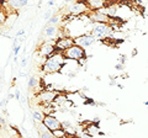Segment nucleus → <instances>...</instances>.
<instances>
[{
	"mask_svg": "<svg viewBox=\"0 0 148 138\" xmlns=\"http://www.w3.org/2000/svg\"><path fill=\"white\" fill-rule=\"evenodd\" d=\"M96 41L98 40H96L94 36H91L90 33H85V35H82L79 37L74 38V44H77V46H79V47L85 49L88 47H90V46H92Z\"/></svg>",
	"mask_w": 148,
	"mask_h": 138,
	"instance_id": "nucleus-8",
	"label": "nucleus"
},
{
	"mask_svg": "<svg viewBox=\"0 0 148 138\" xmlns=\"http://www.w3.org/2000/svg\"><path fill=\"white\" fill-rule=\"evenodd\" d=\"M115 69H116V70L122 72L123 70V66H122L121 63H117V64H115Z\"/></svg>",
	"mask_w": 148,
	"mask_h": 138,
	"instance_id": "nucleus-25",
	"label": "nucleus"
},
{
	"mask_svg": "<svg viewBox=\"0 0 148 138\" xmlns=\"http://www.w3.org/2000/svg\"><path fill=\"white\" fill-rule=\"evenodd\" d=\"M145 105H146V106L148 107V101H146V102H145Z\"/></svg>",
	"mask_w": 148,
	"mask_h": 138,
	"instance_id": "nucleus-40",
	"label": "nucleus"
},
{
	"mask_svg": "<svg viewBox=\"0 0 148 138\" xmlns=\"http://www.w3.org/2000/svg\"><path fill=\"white\" fill-rule=\"evenodd\" d=\"M115 79H116V78H114V79L111 78V80H110V83H109V85H110V86H115V85H117V83H116V80H115Z\"/></svg>",
	"mask_w": 148,
	"mask_h": 138,
	"instance_id": "nucleus-27",
	"label": "nucleus"
},
{
	"mask_svg": "<svg viewBox=\"0 0 148 138\" xmlns=\"http://www.w3.org/2000/svg\"><path fill=\"white\" fill-rule=\"evenodd\" d=\"M53 15H52V12H51V10H48L47 12H46L45 14V15H43V17H45V20H49L51 19V17H52Z\"/></svg>",
	"mask_w": 148,
	"mask_h": 138,
	"instance_id": "nucleus-24",
	"label": "nucleus"
},
{
	"mask_svg": "<svg viewBox=\"0 0 148 138\" xmlns=\"http://www.w3.org/2000/svg\"><path fill=\"white\" fill-rule=\"evenodd\" d=\"M114 32L115 31L110 24H96L91 27V31L89 33L91 36H94L98 41H100V40L111 37V36L114 35Z\"/></svg>",
	"mask_w": 148,
	"mask_h": 138,
	"instance_id": "nucleus-2",
	"label": "nucleus"
},
{
	"mask_svg": "<svg viewBox=\"0 0 148 138\" xmlns=\"http://www.w3.org/2000/svg\"><path fill=\"white\" fill-rule=\"evenodd\" d=\"M137 53H138V52H137V48H135V49L132 51V57H133V56H137Z\"/></svg>",
	"mask_w": 148,
	"mask_h": 138,
	"instance_id": "nucleus-31",
	"label": "nucleus"
},
{
	"mask_svg": "<svg viewBox=\"0 0 148 138\" xmlns=\"http://www.w3.org/2000/svg\"><path fill=\"white\" fill-rule=\"evenodd\" d=\"M21 68H24V67H26L27 66V59L25 58V57H22V59H21Z\"/></svg>",
	"mask_w": 148,
	"mask_h": 138,
	"instance_id": "nucleus-26",
	"label": "nucleus"
},
{
	"mask_svg": "<svg viewBox=\"0 0 148 138\" xmlns=\"http://www.w3.org/2000/svg\"><path fill=\"white\" fill-rule=\"evenodd\" d=\"M15 98H16V100H20V99H21V93H20V90H15Z\"/></svg>",
	"mask_w": 148,
	"mask_h": 138,
	"instance_id": "nucleus-28",
	"label": "nucleus"
},
{
	"mask_svg": "<svg viewBox=\"0 0 148 138\" xmlns=\"http://www.w3.org/2000/svg\"><path fill=\"white\" fill-rule=\"evenodd\" d=\"M0 123H3V125H5V123H6L5 118H0Z\"/></svg>",
	"mask_w": 148,
	"mask_h": 138,
	"instance_id": "nucleus-33",
	"label": "nucleus"
},
{
	"mask_svg": "<svg viewBox=\"0 0 148 138\" xmlns=\"http://www.w3.org/2000/svg\"><path fill=\"white\" fill-rule=\"evenodd\" d=\"M56 52V42H49V41H45L41 43V46L37 48V53L42 58H49Z\"/></svg>",
	"mask_w": 148,
	"mask_h": 138,
	"instance_id": "nucleus-5",
	"label": "nucleus"
},
{
	"mask_svg": "<svg viewBox=\"0 0 148 138\" xmlns=\"http://www.w3.org/2000/svg\"><path fill=\"white\" fill-rule=\"evenodd\" d=\"M42 123L48 128V130L52 132L54 130H58V128H62V122L54 116V115H45V118Z\"/></svg>",
	"mask_w": 148,
	"mask_h": 138,
	"instance_id": "nucleus-9",
	"label": "nucleus"
},
{
	"mask_svg": "<svg viewBox=\"0 0 148 138\" xmlns=\"http://www.w3.org/2000/svg\"><path fill=\"white\" fill-rule=\"evenodd\" d=\"M21 49V44H17V46H15V47H12V53L15 54V56H17L18 54V51Z\"/></svg>",
	"mask_w": 148,
	"mask_h": 138,
	"instance_id": "nucleus-23",
	"label": "nucleus"
},
{
	"mask_svg": "<svg viewBox=\"0 0 148 138\" xmlns=\"http://www.w3.org/2000/svg\"><path fill=\"white\" fill-rule=\"evenodd\" d=\"M59 22V16L58 15H53L51 19L48 20V25H52V26H57V24Z\"/></svg>",
	"mask_w": 148,
	"mask_h": 138,
	"instance_id": "nucleus-19",
	"label": "nucleus"
},
{
	"mask_svg": "<svg viewBox=\"0 0 148 138\" xmlns=\"http://www.w3.org/2000/svg\"><path fill=\"white\" fill-rule=\"evenodd\" d=\"M88 90H89L88 86H83V88H82V91H84V93H85V91H88Z\"/></svg>",
	"mask_w": 148,
	"mask_h": 138,
	"instance_id": "nucleus-32",
	"label": "nucleus"
},
{
	"mask_svg": "<svg viewBox=\"0 0 148 138\" xmlns=\"http://www.w3.org/2000/svg\"><path fill=\"white\" fill-rule=\"evenodd\" d=\"M38 83H41V80H38L35 75H32L30 77V79H29V83H27V86H29V89H35L38 86Z\"/></svg>",
	"mask_w": 148,
	"mask_h": 138,
	"instance_id": "nucleus-16",
	"label": "nucleus"
},
{
	"mask_svg": "<svg viewBox=\"0 0 148 138\" xmlns=\"http://www.w3.org/2000/svg\"><path fill=\"white\" fill-rule=\"evenodd\" d=\"M52 135L54 138H68V135L64 131V128H58V130L52 131Z\"/></svg>",
	"mask_w": 148,
	"mask_h": 138,
	"instance_id": "nucleus-15",
	"label": "nucleus"
},
{
	"mask_svg": "<svg viewBox=\"0 0 148 138\" xmlns=\"http://www.w3.org/2000/svg\"><path fill=\"white\" fill-rule=\"evenodd\" d=\"M12 98H15V95H12V94H9V95H8V100H9V99H12Z\"/></svg>",
	"mask_w": 148,
	"mask_h": 138,
	"instance_id": "nucleus-34",
	"label": "nucleus"
},
{
	"mask_svg": "<svg viewBox=\"0 0 148 138\" xmlns=\"http://www.w3.org/2000/svg\"><path fill=\"white\" fill-rule=\"evenodd\" d=\"M6 17H8V12L5 11V8H1L0 9V26L5 25Z\"/></svg>",
	"mask_w": 148,
	"mask_h": 138,
	"instance_id": "nucleus-18",
	"label": "nucleus"
},
{
	"mask_svg": "<svg viewBox=\"0 0 148 138\" xmlns=\"http://www.w3.org/2000/svg\"><path fill=\"white\" fill-rule=\"evenodd\" d=\"M41 138H54L53 135H52V132L48 131V132H45V133H41L40 135Z\"/></svg>",
	"mask_w": 148,
	"mask_h": 138,
	"instance_id": "nucleus-22",
	"label": "nucleus"
},
{
	"mask_svg": "<svg viewBox=\"0 0 148 138\" xmlns=\"http://www.w3.org/2000/svg\"><path fill=\"white\" fill-rule=\"evenodd\" d=\"M88 4V8H89L90 12H94V11H99L101 9H104L106 6V1L104 0H89V1H86Z\"/></svg>",
	"mask_w": 148,
	"mask_h": 138,
	"instance_id": "nucleus-11",
	"label": "nucleus"
},
{
	"mask_svg": "<svg viewBox=\"0 0 148 138\" xmlns=\"http://www.w3.org/2000/svg\"><path fill=\"white\" fill-rule=\"evenodd\" d=\"M4 6H5V4H4V1H0V9L4 8Z\"/></svg>",
	"mask_w": 148,
	"mask_h": 138,
	"instance_id": "nucleus-36",
	"label": "nucleus"
},
{
	"mask_svg": "<svg viewBox=\"0 0 148 138\" xmlns=\"http://www.w3.org/2000/svg\"><path fill=\"white\" fill-rule=\"evenodd\" d=\"M72 46H74V38L69 37V36L58 38V40H56V52L54 53H63L67 49L71 48Z\"/></svg>",
	"mask_w": 148,
	"mask_h": 138,
	"instance_id": "nucleus-6",
	"label": "nucleus"
},
{
	"mask_svg": "<svg viewBox=\"0 0 148 138\" xmlns=\"http://www.w3.org/2000/svg\"><path fill=\"white\" fill-rule=\"evenodd\" d=\"M63 56H64V58H66L67 61H75V62H78V61H80V59L86 58V52H85L84 48H82V47H79V46L74 44L69 49H67L66 52H63Z\"/></svg>",
	"mask_w": 148,
	"mask_h": 138,
	"instance_id": "nucleus-3",
	"label": "nucleus"
},
{
	"mask_svg": "<svg viewBox=\"0 0 148 138\" xmlns=\"http://www.w3.org/2000/svg\"><path fill=\"white\" fill-rule=\"evenodd\" d=\"M58 91H56V90H43V91H41L40 94H37V99H38L41 102L45 104V106L46 105H51V104H53L54 102V100L58 96Z\"/></svg>",
	"mask_w": 148,
	"mask_h": 138,
	"instance_id": "nucleus-7",
	"label": "nucleus"
},
{
	"mask_svg": "<svg viewBox=\"0 0 148 138\" xmlns=\"http://www.w3.org/2000/svg\"><path fill=\"white\" fill-rule=\"evenodd\" d=\"M126 61H127V56H126V54H120V57H119V63H121L122 66H125Z\"/></svg>",
	"mask_w": 148,
	"mask_h": 138,
	"instance_id": "nucleus-21",
	"label": "nucleus"
},
{
	"mask_svg": "<svg viewBox=\"0 0 148 138\" xmlns=\"http://www.w3.org/2000/svg\"><path fill=\"white\" fill-rule=\"evenodd\" d=\"M66 62L67 59L64 58L63 53H53L49 58L46 59L45 64H42V67H41V70L43 73H48V74L59 73L63 69Z\"/></svg>",
	"mask_w": 148,
	"mask_h": 138,
	"instance_id": "nucleus-1",
	"label": "nucleus"
},
{
	"mask_svg": "<svg viewBox=\"0 0 148 138\" xmlns=\"http://www.w3.org/2000/svg\"><path fill=\"white\" fill-rule=\"evenodd\" d=\"M17 61H18V57L15 56V57H14V63H17Z\"/></svg>",
	"mask_w": 148,
	"mask_h": 138,
	"instance_id": "nucleus-35",
	"label": "nucleus"
},
{
	"mask_svg": "<svg viewBox=\"0 0 148 138\" xmlns=\"http://www.w3.org/2000/svg\"><path fill=\"white\" fill-rule=\"evenodd\" d=\"M27 5V1L26 0H15V1H9L6 4V6L10 8V10L14 12L15 10H18V9H21V8H24Z\"/></svg>",
	"mask_w": 148,
	"mask_h": 138,
	"instance_id": "nucleus-14",
	"label": "nucleus"
},
{
	"mask_svg": "<svg viewBox=\"0 0 148 138\" xmlns=\"http://www.w3.org/2000/svg\"><path fill=\"white\" fill-rule=\"evenodd\" d=\"M89 17H90V21L94 25H96V24H110L111 22L110 17H108L105 14H103L101 11L89 12Z\"/></svg>",
	"mask_w": 148,
	"mask_h": 138,
	"instance_id": "nucleus-10",
	"label": "nucleus"
},
{
	"mask_svg": "<svg viewBox=\"0 0 148 138\" xmlns=\"http://www.w3.org/2000/svg\"><path fill=\"white\" fill-rule=\"evenodd\" d=\"M48 5H49V6H53L54 3H53V1H48Z\"/></svg>",
	"mask_w": 148,
	"mask_h": 138,
	"instance_id": "nucleus-37",
	"label": "nucleus"
},
{
	"mask_svg": "<svg viewBox=\"0 0 148 138\" xmlns=\"http://www.w3.org/2000/svg\"><path fill=\"white\" fill-rule=\"evenodd\" d=\"M37 128H38V132H40V135H41V133H45V132H48V131H49L48 128L46 127V126L43 125L42 122H41V123H37Z\"/></svg>",
	"mask_w": 148,
	"mask_h": 138,
	"instance_id": "nucleus-20",
	"label": "nucleus"
},
{
	"mask_svg": "<svg viewBox=\"0 0 148 138\" xmlns=\"http://www.w3.org/2000/svg\"><path fill=\"white\" fill-rule=\"evenodd\" d=\"M84 133L85 135H88V136H90V137H94V136H96V135H99V132H100V127H99V125H95V123H89L84 130Z\"/></svg>",
	"mask_w": 148,
	"mask_h": 138,
	"instance_id": "nucleus-13",
	"label": "nucleus"
},
{
	"mask_svg": "<svg viewBox=\"0 0 148 138\" xmlns=\"http://www.w3.org/2000/svg\"><path fill=\"white\" fill-rule=\"evenodd\" d=\"M74 138H91V137H90V136H88V135H85L84 131H83L82 136H77V137H74Z\"/></svg>",
	"mask_w": 148,
	"mask_h": 138,
	"instance_id": "nucleus-29",
	"label": "nucleus"
},
{
	"mask_svg": "<svg viewBox=\"0 0 148 138\" xmlns=\"http://www.w3.org/2000/svg\"><path fill=\"white\" fill-rule=\"evenodd\" d=\"M58 33H59V29H58V26L48 25V26L43 30V36H45V37H47V38H54V41L57 40Z\"/></svg>",
	"mask_w": 148,
	"mask_h": 138,
	"instance_id": "nucleus-12",
	"label": "nucleus"
},
{
	"mask_svg": "<svg viewBox=\"0 0 148 138\" xmlns=\"http://www.w3.org/2000/svg\"><path fill=\"white\" fill-rule=\"evenodd\" d=\"M4 33H5V32H1V30H0V36H4Z\"/></svg>",
	"mask_w": 148,
	"mask_h": 138,
	"instance_id": "nucleus-39",
	"label": "nucleus"
},
{
	"mask_svg": "<svg viewBox=\"0 0 148 138\" xmlns=\"http://www.w3.org/2000/svg\"><path fill=\"white\" fill-rule=\"evenodd\" d=\"M32 117H34V122L41 123L43 121V118H45V115H43V112H41V111H35V112H32Z\"/></svg>",
	"mask_w": 148,
	"mask_h": 138,
	"instance_id": "nucleus-17",
	"label": "nucleus"
},
{
	"mask_svg": "<svg viewBox=\"0 0 148 138\" xmlns=\"http://www.w3.org/2000/svg\"><path fill=\"white\" fill-rule=\"evenodd\" d=\"M68 12H69V15L79 17L82 15H85V14H89L90 10H89V8H88L86 1H84V3L83 1H75V3H73V4L69 5Z\"/></svg>",
	"mask_w": 148,
	"mask_h": 138,
	"instance_id": "nucleus-4",
	"label": "nucleus"
},
{
	"mask_svg": "<svg viewBox=\"0 0 148 138\" xmlns=\"http://www.w3.org/2000/svg\"><path fill=\"white\" fill-rule=\"evenodd\" d=\"M117 86H119L120 89H123V85H121V84H117Z\"/></svg>",
	"mask_w": 148,
	"mask_h": 138,
	"instance_id": "nucleus-38",
	"label": "nucleus"
},
{
	"mask_svg": "<svg viewBox=\"0 0 148 138\" xmlns=\"http://www.w3.org/2000/svg\"><path fill=\"white\" fill-rule=\"evenodd\" d=\"M24 33H25V30H24V29H21V30L16 33V37H21V36H24Z\"/></svg>",
	"mask_w": 148,
	"mask_h": 138,
	"instance_id": "nucleus-30",
	"label": "nucleus"
}]
</instances>
